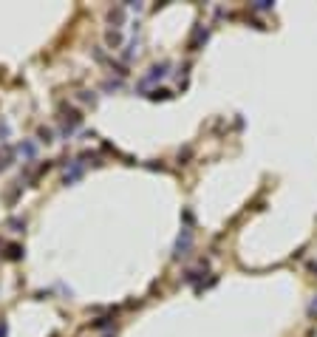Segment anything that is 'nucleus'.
Instances as JSON below:
<instances>
[{
	"instance_id": "nucleus-1",
	"label": "nucleus",
	"mask_w": 317,
	"mask_h": 337,
	"mask_svg": "<svg viewBox=\"0 0 317 337\" xmlns=\"http://www.w3.org/2000/svg\"><path fill=\"white\" fill-rule=\"evenodd\" d=\"M309 312H312V315H317V301H315L312 306H309Z\"/></svg>"
}]
</instances>
